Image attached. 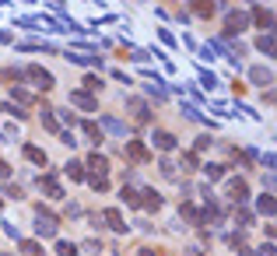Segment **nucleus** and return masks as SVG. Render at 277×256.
Returning a JSON list of instances; mask_svg holds the SVG:
<instances>
[{
  "label": "nucleus",
  "mask_w": 277,
  "mask_h": 256,
  "mask_svg": "<svg viewBox=\"0 0 277 256\" xmlns=\"http://www.w3.org/2000/svg\"><path fill=\"white\" fill-rule=\"evenodd\" d=\"M25 74H28V78L35 81V84H39V88H53V78H49V74H46V70H39V67H28V70H25Z\"/></svg>",
  "instance_id": "1"
},
{
  "label": "nucleus",
  "mask_w": 277,
  "mask_h": 256,
  "mask_svg": "<svg viewBox=\"0 0 277 256\" xmlns=\"http://www.w3.org/2000/svg\"><path fill=\"white\" fill-rule=\"evenodd\" d=\"M53 232H57V217L39 211V235H53Z\"/></svg>",
  "instance_id": "2"
},
{
  "label": "nucleus",
  "mask_w": 277,
  "mask_h": 256,
  "mask_svg": "<svg viewBox=\"0 0 277 256\" xmlns=\"http://www.w3.org/2000/svg\"><path fill=\"white\" fill-rule=\"evenodd\" d=\"M126 155L134 158V161H147V151H144V144H137V140H134V144H126Z\"/></svg>",
  "instance_id": "3"
},
{
  "label": "nucleus",
  "mask_w": 277,
  "mask_h": 256,
  "mask_svg": "<svg viewBox=\"0 0 277 256\" xmlns=\"http://www.w3.org/2000/svg\"><path fill=\"white\" fill-rule=\"evenodd\" d=\"M155 144H158L161 151H172V148H176V137H172V134H155Z\"/></svg>",
  "instance_id": "4"
},
{
  "label": "nucleus",
  "mask_w": 277,
  "mask_h": 256,
  "mask_svg": "<svg viewBox=\"0 0 277 256\" xmlns=\"http://www.w3.org/2000/svg\"><path fill=\"white\" fill-rule=\"evenodd\" d=\"M105 221H109V228H116V232L126 228V225H123V217H119V211H105Z\"/></svg>",
  "instance_id": "5"
},
{
  "label": "nucleus",
  "mask_w": 277,
  "mask_h": 256,
  "mask_svg": "<svg viewBox=\"0 0 277 256\" xmlns=\"http://www.w3.org/2000/svg\"><path fill=\"white\" fill-rule=\"evenodd\" d=\"M88 165H91V169H95L99 176H105V169H109V161H105L102 155H91V161H88Z\"/></svg>",
  "instance_id": "6"
},
{
  "label": "nucleus",
  "mask_w": 277,
  "mask_h": 256,
  "mask_svg": "<svg viewBox=\"0 0 277 256\" xmlns=\"http://www.w3.org/2000/svg\"><path fill=\"white\" fill-rule=\"evenodd\" d=\"M25 155L32 158V161H35V165H42V161H46V155H42L39 148H25Z\"/></svg>",
  "instance_id": "7"
},
{
  "label": "nucleus",
  "mask_w": 277,
  "mask_h": 256,
  "mask_svg": "<svg viewBox=\"0 0 277 256\" xmlns=\"http://www.w3.org/2000/svg\"><path fill=\"white\" fill-rule=\"evenodd\" d=\"M232 200H246V186L242 182H232Z\"/></svg>",
  "instance_id": "8"
},
{
  "label": "nucleus",
  "mask_w": 277,
  "mask_h": 256,
  "mask_svg": "<svg viewBox=\"0 0 277 256\" xmlns=\"http://www.w3.org/2000/svg\"><path fill=\"white\" fill-rule=\"evenodd\" d=\"M242 25H246V18H242V14H232V18H228V28H232V32H238Z\"/></svg>",
  "instance_id": "9"
},
{
  "label": "nucleus",
  "mask_w": 277,
  "mask_h": 256,
  "mask_svg": "<svg viewBox=\"0 0 277 256\" xmlns=\"http://www.w3.org/2000/svg\"><path fill=\"white\" fill-rule=\"evenodd\" d=\"M60 256H78V249L70 242H60Z\"/></svg>",
  "instance_id": "10"
},
{
  "label": "nucleus",
  "mask_w": 277,
  "mask_h": 256,
  "mask_svg": "<svg viewBox=\"0 0 277 256\" xmlns=\"http://www.w3.org/2000/svg\"><path fill=\"white\" fill-rule=\"evenodd\" d=\"M260 211H263V214H270V211H274V200L263 197V200H260Z\"/></svg>",
  "instance_id": "11"
},
{
  "label": "nucleus",
  "mask_w": 277,
  "mask_h": 256,
  "mask_svg": "<svg viewBox=\"0 0 277 256\" xmlns=\"http://www.w3.org/2000/svg\"><path fill=\"white\" fill-rule=\"evenodd\" d=\"M256 21H260V25H270V14H267L263 7H256Z\"/></svg>",
  "instance_id": "12"
},
{
  "label": "nucleus",
  "mask_w": 277,
  "mask_h": 256,
  "mask_svg": "<svg viewBox=\"0 0 277 256\" xmlns=\"http://www.w3.org/2000/svg\"><path fill=\"white\" fill-rule=\"evenodd\" d=\"M140 256H151V253H147V249H144V253H140Z\"/></svg>",
  "instance_id": "13"
}]
</instances>
